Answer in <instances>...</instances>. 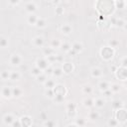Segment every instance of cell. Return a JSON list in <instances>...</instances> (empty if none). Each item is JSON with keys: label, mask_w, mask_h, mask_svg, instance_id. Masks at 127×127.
<instances>
[{"label": "cell", "mask_w": 127, "mask_h": 127, "mask_svg": "<svg viewBox=\"0 0 127 127\" xmlns=\"http://www.w3.org/2000/svg\"><path fill=\"white\" fill-rule=\"evenodd\" d=\"M114 53H115V50L110 48L109 46H104L100 49L99 51V54H100V57L103 61L105 62H110L112 59H113V56H114Z\"/></svg>", "instance_id": "6da1fadb"}, {"label": "cell", "mask_w": 127, "mask_h": 127, "mask_svg": "<svg viewBox=\"0 0 127 127\" xmlns=\"http://www.w3.org/2000/svg\"><path fill=\"white\" fill-rule=\"evenodd\" d=\"M113 73H114L115 77L121 81H125L127 79V68L124 66L117 65V67Z\"/></svg>", "instance_id": "7a4b0ae2"}, {"label": "cell", "mask_w": 127, "mask_h": 127, "mask_svg": "<svg viewBox=\"0 0 127 127\" xmlns=\"http://www.w3.org/2000/svg\"><path fill=\"white\" fill-rule=\"evenodd\" d=\"M22 63H23V58H22V56L20 55V54H18V53H14V54H12L11 56H10V58H9V64H10V65H12V66H20L21 64H22Z\"/></svg>", "instance_id": "3957f363"}, {"label": "cell", "mask_w": 127, "mask_h": 127, "mask_svg": "<svg viewBox=\"0 0 127 127\" xmlns=\"http://www.w3.org/2000/svg\"><path fill=\"white\" fill-rule=\"evenodd\" d=\"M117 119V121L120 123V124H123L126 122L127 120V111L125 109V107L123 108H119L117 110H115V117Z\"/></svg>", "instance_id": "277c9868"}, {"label": "cell", "mask_w": 127, "mask_h": 127, "mask_svg": "<svg viewBox=\"0 0 127 127\" xmlns=\"http://www.w3.org/2000/svg\"><path fill=\"white\" fill-rule=\"evenodd\" d=\"M66 108V115L69 118H74L76 116V109H77V105L75 102H67L65 105Z\"/></svg>", "instance_id": "5b68a950"}, {"label": "cell", "mask_w": 127, "mask_h": 127, "mask_svg": "<svg viewBox=\"0 0 127 127\" xmlns=\"http://www.w3.org/2000/svg\"><path fill=\"white\" fill-rule=\"evenodd\" d=\"M35 65H36L37 67H39L42 71H44V70H45L49 65H51V64H49V62L47 61V59H46L45 57H43V58H38V59L36 60Z\"/></svg>", "instance_id": "8992f818"}, {"label": "cell", "mask_w": 127, "mask_h": 127, "mask_svg": "<svg viewBox=\"0 0 127 127\" xmlns=\"http://www.w3.org/2000/svg\"><path fill=\"white\" fill-rule=\"evenodd\" d=\"M53 90H54L55 95H62V96H64V97H65L66 92H67L65 86L64 84H61V83H57L55 85V87L53 88Z\"/></svg>", "instance_id": "52a82bcc"}, {"label": "cell", "mask_w": 127, "mask_h": 127, "mask_svg": "<svg viewBox=\"0 0 127 127\" xmlns=\"http://www.w3.org/2000/svg\"><path fill=\"white\" fill-rule=\"evenodd\" d=\"M24 8L28 14H33V13H36V11L38 10V5L34 1H28L25 4Z\"/></svg>", "instance_id": "ba28073f"}, {"label": "cell", "mask_w": 127, "mask_h": 127, "mask_svg": "<svg viewBox=\"0 0 127 127\" xmlns=\"http://www.w3.org/2000/svg\"><path fill=\"white\" fill-rule=\"evenodd\" d=\"M90 75L93 78H102L103 77V70L99 66H93L90 68Z\"/></svg>", "instance_id": "9c48e42d"}, {"label": "cell", "mask_w": 127, "mask_h": 127, "mask_svg": "<svg viewBox=\"0 0 127 127\" xmlns=\"http://www.w3.org/2000/svg\"><path fill=\"white\" fill-rule=\"evenodd\" d=\"M60 31H61V33H62L63 35H64V36H69V35H71V33H72V31H73V28H72V26H71L70 24L64 23V24H63V25L60 27Z\"/></svg>", "instance_id": "30bf717a"}, {"label": "cell", "mask_w": 127, "mask_h": 127, "mask_svg": "<svg viewBox=\"0 0 127 127\" xmlns=\"http://www.w3.org/2000/svg\"><path fill=\"white\" fill-rule=\"evenodd\" d=\"M32 45L35 47V48H39V49H42L45 45V40L42 36H35L33 39H32Z\"/></svg>", "instance_id": "8fae6325"}, {"label": "cell", "mask_w": 127, "mask_h": 127, "mask_svg": "<svg viewBox=\"0 0 127 127\" xmlns=\"http://www.w3.org/2000/svg\"><path fill=\"white\" fill-rule=\"evenodd\" d=\"M0 92H1V95H2L3 98H5V99H10V98H12V87L7 86V85H4V86L1 88Z\"/></svg>", "instance_id": "7c38bea8"}, {"label": "cell", "mask_w": 127, "mask_h": 127, "mask_svg": "<svg viewBox=\"0 0 127 127\" xmlns=\"http://www.w3.org/2000/svg\"><path fill=\"white\" fill-rule=\"evenodd\" d=\"M62 68H63L64 73H65V74H70V73L74 70V65H73L72 63L66 62V63H63Z\"/></svg>", "instance_id": "4fadbf2b"}, {"label": "cell", "mask_w": 127, "mask_h": 127, "mask_svg": "<svg viewBox=\"0 0 127 127\" xmlns=\"http://www.w3.org/2000/svg\"><path fill=\"white\" fill-rule=\"evenodd\" d=\"M20 121H21V126L24 127H29L33 124V119L29 115H23L22 117H20Z\"/></svg>", "instance_id": "5bb4252c"}, {"label": "cell", "mask_w": 127, "mask_h": 127, "mask_svg": "<svg viewBox=\"0 0 127 127\" xmlns=\"http://www.w3.org/2000/svg\"><path fill=\"white\" fill-rule=\"evenodd\" d=\"M15 116L12 114V113H6L4 116H3V123L4 125H7V126H11L13 121L15 120Z\"/></svg>", "instance_id": "9a60e30c"}, {"label": "cell", "mask_w": 127, "mask_h": 127, "mask_svg": "<svg viewBox=\"0 0 127 127\" xmlns=\"http://www.w3.org/2000/svg\"><path fill=\"white\" fill-rule=\"evenodd\" d=\"M114 26L115 27H117V28H121V29H123L124 31H126V29H127V23H126V21L123 19V18H117V19H115V21H114Z\"/></svg>", "instance_id": "2e32d148"}, {"label": "cell", "mask_w": 127, "mask_h": 127, "mask_svg": "<svg viewBox=\"0 0 127 127\" xmlns=\"http://www.w3.org/2000/svg\"><path fill=\"white\" fill-rule=\"evenodd\" d=\"M71 50H73L77 55L80 54L83 51V44H82V42L76 41V42L72 43L71 44Z\"/></svg>", "instance_id": "e0dca14e"}, {"label": "cell", "mask_w": 127, "mask_h": 127, "mask_svg": "<svg viewBox=\"0 0 127 127\" xmlns=\"http://www.w3.org/2000/svg\"><path fill=\"white\" fill-rule=\"evenodd\" d=\"M81 104H82V106H83L84 108L90 109V108L93 107V98H91L90 96H87V97H85V98L82 99Z\"/></svg>", "instance_id": "ac0fdd59"}, {"label": "cell", "mask_w": 127, "mask_h": 127, "mask_svg": "<svg viewBox=\"0 0 127 127\" xmlns=\"http://www.w3.org/2000/svg\"><path fill=\"white\" fill-rule=\"evenodd\" d=\"M105 102H106V99H104L102 96L101 97H96L95 99H93V106L95 108L100 109L105 105Z\"/></svg>", "instance_id": "d6986e66"}, {"label": "cell", "mask_w": 127, "mask_h": 127, "mask_svg": "<svg viewBox=\"0 0 127 127\" xmlns=\"http://www.w3.org/2000/svg\"><path fill=\"white\" fill-rule=\"evenodd\" d=\"M47 25H48V20L46 18H44V17H38L37 22L35 24V26L38 29H43V28L47 27Z\"/></svg>", "instance_id": "ffe728a7"}, {"label": "cell", "mask_w": 127, "mask_h": 127, "mask_svg": "<svg viewBox=\"0 0 127 127\" xmlns=\"http://www.w3.org/2000/svg\"><path fill=\"white\" fill-rule=\"evenodd\" d=\"M23 89L20 86H13L12 87V97L14 98H20L23 95Z\"/></svg>", "instance_id": "44dd1931"}, {"label": "cell", "mask_w": 127, "mask_h": 127, "mask_svg": "<svg viewBox=\"0 0 127 127\" xmlns=\"http://www.w3.org/2000/svg\"><path fill=\"white\" fill-rule=\"evenodd\" d=\"M110 84H111V82H110V81L102 79V80H100V81L98 82V84H97V87H98V89H99L100 91H103V90H106V89H108V88L110 87Z\"/></svg>", "instance_id": "7402d4cb"}, {"label": "cell", "mask_w": 127, "mask_h": 127, "mask_svg": "<svg viewBox=\"0 0 127 127\" xmlns=\"http://www.w3.org/2000/svg\"><path fill=\"white\" fill-rule=\"evenodd\" d=\"M21 72L18 70H10V77L9 80L11 81H18L21 79Z\"/></svg>", "instance_id": "603a6c76"}, {"label": "cell", "mask_w": 127, "mask_h": 127, "mask_svg": "<svg viewBox=\"0 0 127 127\" xmlns=\"http://www.w3.org/2000/svg\"><path fill=\"white\" fill-rule=\"evenodd\" d=\"M9 47V38L1 35L0 36V49H7Z\"/></svg>", "instance_id": "cb8c5ba5"}, {"label": "cell", "mask_w": 127, "mask_h": 127, "mask_svg": "<svg viewBox=\"0 0 127 127\" xmlns=\"http://www.w3.org/2000/svg\"><path fill=\"white\" fill-rule=\"evenodd\" d=\"M81 92H82L83 94H85V95H90V94L93 92V87H92V85H90V84H88V83L82 85V86H81Z\"/></svg>", "instance_id": "d4e9b609"}, {"label": "cell", "mask_w": 127, "mask_h": 127, "mask_svg": "<svg viewBox=\"0 0 127 127\" xmlns=\"http://www.w3.org/2000/svg\"><path fill=\"white\" fill-rule=\"evenodd\" d=\"M111 106H112V109L113 110H117L119 108H123L125 107V104L122 100H119V99H116V100H113L111 102Z\"/></svg>", "instance_id": "484cf974"}, {"label": "cell", "mask_w": 127, "mask_h": 127, "mask_svg": "<svg viewBox=\"0 0 127 127\" xmlns=\"http://www.w3.org/2000/svg\"><path fill=\"white\" fill-rule=\"evenodd\" d=\"M99 118V113L98 111H95V110H90L88 113H87V118L89 121H96L97 119Z\"/></svg>", "instance_id": "4316f807"}, {"label": "cell", "mask_w": 127, "mask_h": 127, "mask_svg": "<svg viewBox=\"0 0 127 127\" xmlns=\"http://www.w3.org/2000/svg\"><path fill=\"white\" fill-rule=\"evenodd\" d=\"M37 19H38V16H37L35 13H33V14H28L26 21H27V23H28L29 25L35 26V24H36V22H37Z\"/></svg>", "instance_id": "83f0119b"}, {"label": "cell", "mask_w": 127, "mask_h": 127, "mask_svg": "<svg viewBox=\"0 0 127 127\" xmlns=\"http://www.w3.org/2000/svg\"><path fill=\"white\" fill-rule=\"evenodd\" d=\"M42 52H43V55L45 57H48V56H51V55H55L56 54V50L54 48H52L51 46L50 47H43L42 48Z\"/></svg>", "instance_id": "f1b7e54d"}, {"label": "cell", "mask_w": 127, "mask_h": 127, "mask_svg": "<svg viewBox=\"0 0 127 127\" xmlns=\"http://www.w3.org/2000/svg\"><path fill=\"white\" fill-rule=\"evenodd\" d=\"M109 89L113 92V94H114V93H119V92L122 90V85H121V84H119V83L113 82V83H111V84H110Z\"/></svg>", "instance_id": "f546056e"}, {"label": "cell", "mask_w": 127, "mask_h": 127, "mask_svg": "<svg viewBox=\"0 0 127 127\" xmlns=\"http://www.w3.org/2000/svg\"><path fill=\"white\" fill-rule=\"evenodd\" d=\"M63 74H64V71H63L62 66H58V67H55L54 68L52 76L55 77V78H60V77L63 76Z\"/></svg>", "instance_id": "4dcf8cb0"}, {"label": "cell", "mask_w": 127, "mask_h": 127, "mask_svg": "<svg viewBox=\"0 0 127 127\" xmlns=\"http://www.w3.org/2000/svg\"><path fill=\"white\" fill-rule=\"evenodd\" d=\"M44 84V86H45V88H54L55 87V85L57 84V81L54 79V78H47V80L43 83Z\"/></svg>", "instance_id": "1f68e13d"}, {"label": "cell", "mask_w": 127, "mask_h": 127, "mask_svg": "<svg viewBox=\"0 0 127 127\" xmlns=\"http://www.w3.org/2000/svg\"><path fill=\"white\" fill-rule=\"evenodd\" d=\"M60 49H61L64 53H67V52L71 49V44L68 43V42H66V41H64V42H62Z\"/></svg>", "instance_id": "d6a6232c"}, {"label": "cell", "mask_w": 127, "mask_h": 127, "mask_svg": "<svg viewBox=\"0 0 127 127\" xmlns=\"http://www.w3.org/2000/svg\"><path fill=\"white\" fill-rule=\"evenodd\" d=\"M107 46H109L110 48H112V49L115 50V49H117L120 46V42L118 40H116V39H110L107 42Z\"/></svg>", "instance_id": "836d02e7"}, {"label": "cell", "mask_w": 127, "mask_h": 127, "mask_svg": "<svg viewBox=\"0 0 127 127\" xmlns=\"http://www.w3.org/2000/svg\"><path fill=\"white\" fill-rule=\"evenodd\" d=\"M61 44H62V41H61L60 39H58V38H55V39H53V40L51 41L50 46H51L52 48H54L55 50H57V49H60Z\"/></svg>", "instance_id": "e575fe53"}, {"label": "cell", "mask_w": 127, "mask_h": 127, "mask_svg": "<svg viewBox=\"0 0 127 127\" xmlns=\"http://www.w3.org/2000/svg\"><path fill=\"white\" fill-rule=\"evenodd\" d=\"M48 77H49V76H48V75L43 71L41 74H39L38 76H36V80H37L39 83H44V82L47 80V78H48Z\"/></svg>", "instance_id": "d590c367"}, {"label": "cell", "mask_w": 127, "mask_h": 127, "mask_svg": "<svg viewBox=\"0 0 127 127\" xmlns=\"http://www.w3.org/2000/svg\"><path fill=\"white\" fill-rule=\"evenodd\" d=\"M58 125H59L58 122H56L55 120H49V119H47V120H45L43 122V126H46V127H56Z\"/></svg>", "instance_id": "8d00e7d4"}, {"label": "cell", "mask_w": 127, "mask_h": 127, "mask_svg": "<svg viewBox=\"0 0 127 127\" xmlns=\"http://www.w3.org/2000/svg\"><path fill=\"white\" fill-rule=\"evenodd\" d=\"M101 94H102V97H103L104 99H109V98H111V97H112L113 92L108 88V89H106V90L101 91Z\"/></svg>", "instance_id": "74e56055"}, {"label": "cell", "mask_w": 127, "mask_h": 127, "mask_svg": "<svg viewBox=\"0 0 127 127\" xmlns=\"http://www.w3.org/2000/svg\"><path fill=\"white\" fill-rule=\"evenodd\" d=\"M74 123L76 126H84V125H86V118H83V117L76 118V119H74Z\"/></svg>", "instance_id": "f35d334b"}, {"label": "cell", "mask_w": 127, "mask_h": 127, "mask_svg": "<svg viewBox=\"0 0 127 127\" xmlns=\"http://www.w3.org/2000/svg\"><path fill=\"white\" fill-rule=\"evenodd\" d=\"M119 125H120V123L117 121L116 118H110L107 121V126H109V127H117Z\"/></svg>", "instance_id": "ab89813d"}, {"label": "cell", "mask_w": 127, "mask_h": 127, "mask_svg": "<svg viewBox=\"0 0 127 127\" xmlns=\"http://www.w3.org/2000/svg\"><path fill=\"white\" fill-rule=\"evenodd\" d=\"M44 94L46 95V97H48V98H50V99H53V97L55 96V93H54L53 88H45Z\"/></svg>", "instance_id": "60d3db41"}, {"label": "cell", "mask_w": 127, "mask_h": 127, "mask_svg": "<svg viewBox=\"0 0 127 127\" xmlns=\"http://www.w3.org/2000/svg\"><path fill=\"white\" fill-rule=\"evenodd\" d=\"M42 72H43V71H42L39 67H37L36 65H34V66L31 68V74H32L33 76H35V77H36V76H38L39 74H41Z\"/></svg>", "instance_id": "b9f144b4"}, {"label": "cell", "mask_w": 127, "mask_h": 127, "mask_svg": "<svg viewBox=\"0 0 127 127\" xmlns=\"http://www.w3.org/2000/svg\"><path fill=\"white\" fill-rule=\"evenodd\" d=\"M10 77V70H3L0 72V78L2 80H8Z\"/></svg>", "instance_id": "7bdbcfd3"}, {"label": "cell", "mask_w": 127, "mask_h": 127, "mask_svg": "<svg viewBox=\"0 0 127 127\" xmlns=\"http://www.w3.org/2000/svg\"><path fill=\"white\" fill-rule=\"evenodd\" d=\"M64 99V96H62V95H55L52 100H53L55 103H57V104H61V103H63Z\"/></svg>", "instance_id": "ee69618b"}, {"label": "cell", "mask_w": 127, "mask_h": 127, "mask_svg": "<svg viewBox=\"0 0 127 127\" xmlns=\"http://www.w3.org/2000/svg\"><path fill=\"white\" fill-rule=\"evenodd\" d=\"M119 65H120V66L127 67V58H126L125 56L122 57V58L119 60Z\"/></svg>", "instance_id": "f6af8a7d"}, {"label": "cell", "mask_w": 127, "mask_h": 127, "mask_svg": "<svg viewBox=\"0 0 127 127\" xmlns=\"http://www.w3.org/2000/svg\"><path fill=\"white\" fill-rule=\"evenodd\" d=\"M45 58L47 59V61L49 62V64H54V63H56V54H55V55L48 56V57H45Z\"/></svg>", "instance_id": "bcb514c9"}, {"label": "cell", "mask_w": 127, "mask_h": 127, "mask_svg": "<svg viewBox=\"0 0 127 127\" xmlns=\"http://www.w3.org/2000/svg\"><path fill=\"white\" fill-rule=\"evenodd\" d=\"M53 70H54V67H53L52 65H49V66L44 70V72H45L48 76H52V74H53Z\"/></svg>", "instance_id": "7dc6e473"}, {"label": "cell", "mask_w": 127, "mask_h": 127, "mask_svg": "<svg viewBox=\"0 0 127 127\" xmlns=\"http://www.w3.org/2000/svg\"><path fill=\"white\" fill-rule=\"evenodd\" d=\"M64 12V8L57 6V8H56V10H55V13H56L57 16H61V15H63Z\"/></svg>", "instance_id": "c3c4849f"}, {"label": "cell", "mask_w": 127, "mask_h": 127, "mask_svg": "<svg viewBox=\"0 0 127 127\" xmlns=\"http://www.w3.org/2000/svg\"><path fill=\"white\" fill-rule=\"evenodd\" d=\"M13 127H21V121H20V118H15V120L13 121L12 125Z\"/></svg>", "instance_id": "681fc988"}, {"label": "cell", "mask_w": 127, "mask_h": 127, "mask_svg": "<svg viewBox=\"0 0 127 127\" xmlns=\"http://www.w3.org/2000/svg\"><path fill=\"white\" fill-rule=\"evenodd\" d=\"M56 63L63 64L64 63V56H62V55H56Z\"/></svg>", "instance_id": "f907efd6"}, {"label": "cell", "mask_w": 127, "mask_h": 127, "mask_svg": "<svg viewBox=\"0 0 127 127\" xmlns=\"http://www.w3.org/2000/svg\"><path fill=\"white\" fill-rule=\"evenodd\" d=\"M22 0H9V4L11 6H18Z\"/></svg>", "instance_id": "816d5d0a"}, {"label": "cell", "mask_w": 127, "mask_h": 127, "mask_svg": "<svg viewBox=\"0 0 127 127\" xmlns=\"http://www.w3.org/2000/svg\"><path fill=\"white\" fill-rule=\"evenodd\" d=\"M40 117H41V119H42V120H44V121L48 119V116H47L46 112H41V113H40Z\"/></svg>", "instance_id": "f5cc1de1"}, {"label": "cell", "mask_w": 127, "mask_h": 127, "mask_svg": "<svg viewBox=\"0 0 127 127\" xmlns=\"http://www.w3.org/2000/svg\"><path fill=\"white\" fill-rule=\"evenodd\" d=\"M51 3H52L54 6H59V4L61 3V1H60V0H52Z\"/></svg>", "instance_id": "db71d44e"}, {"label": "cell", "mask_w": 127, "mask_h": 127, "mask_svg": "<svg viewBox=\"0 0 127 127\" xmlns=\"http://www.w3.org/2000/svg\"><path fill=\"white\" fill-rule=\"evenodd\" d=\"M116 67H117V65H111V69H112V72H114V71H115Z\"/></svg>", "instance_id": "11a10c76"}, {"label": "cell", "mask_w": 127, "mask_h": 127, "mask_svg": "<svg viewBox=\"0 0 127 127\" xmlns=\"http://www.w3.org/2000/svg\"><path fill=\"white\" fill-rule=\"evenodd\" d=\"M67 126H76V125H75V123H74V122H71V123L67 124Z\"/></svg>", "instance_id": "9f6ffc18"}, {"label": "cell", "mask_w": 127, "mask_h": 127, "mask_svg": "<svg viewBox=\"0 0 127 127\" xmlns=\"http://www.w3.org/2000/svg\"><path fill=\"white\" fill-rule=\"evenodd\" d=\"M60 1H61V2H66L67 0H60Z\"/></svg>", "instance_id": "6f0895ef"}, {"label": "cell", "mask_w": 127, "mask_h": 127, "mask_svg": "<svg viewBox=\"0 0 127 127\" xmlns=\"http://www.w3.org/2000/svg\"><path fill=\"white\" fill-rule=\"evenodd\" d=\"M2 99V95H1V92H0V100Z\"/></svg>", "instance_id": "680465c9"}, {"label": "cell", "mask_w": 127, "mask_h": 127, "mask_svg": "<svg viewBox=\"0 0 127 127\" xmlns=\"http://www.w3.org/2000/svg\"><path fill=\"white\" fill-rule=\"evenodd\" d=\"M46 1H49V2H51V1H52V0H46Z\"/></svg>", "instance_id": "91938a15"}]
</instances>
